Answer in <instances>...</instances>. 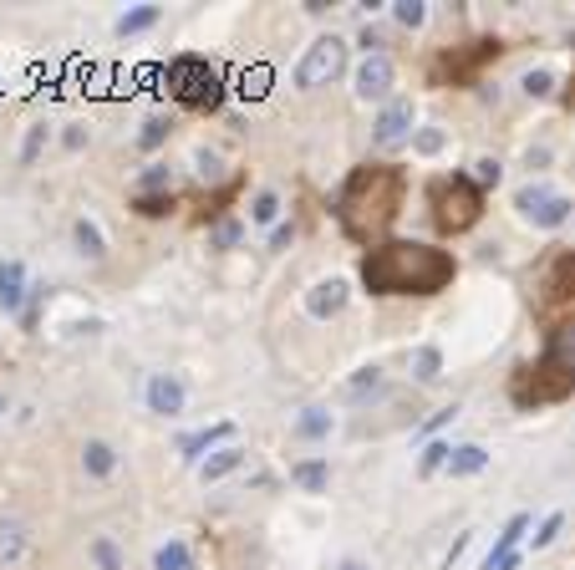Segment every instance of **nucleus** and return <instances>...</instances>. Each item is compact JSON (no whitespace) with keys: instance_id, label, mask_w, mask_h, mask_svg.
<instances>
[{"instance_id":"1","label":"nucleus","mask_w":575,"mask_h":570,"mask_svg":"<svg viewBox=\"0 0 575 570\" xmlns=\"http://www.w3.org/2000/svg\"><path fill=\"white\" fill-rule=\"evenodd\" d=\"M356 281L367 296H443L458 281V255L428 240H382L362 250Z\"/></svg>"},{"instance_id":"2","label":"nucleus","mask_w":575,"mask_h":570,"mask_svg":"<svg viewBox=\"0 0 575 570\" xmlns=\"http://www.w3.org/2000/svg\"><path fill=\"white\" fill-rule=\"evenodd\" d=\"M402 204H408V168L387 158H367L341 179V194L331 204V214H336V224H341V235L351 244L372 250V244L387 240Z\"/></svg>"},{"instance_id":"3","label":"nucleus","mask_w":575,"mask_h":570,"mask_svg":"<svg viewBox=\"0 0 575 570\" xmlns=\"http://www.w3.org/2000/svg\"><path fill=\"white\" fill-rule=\"evenodd\" d=\"M565 397H575V316L545 326L540 357H530V362H519L510 372V403L519 412L565 403Z\"/></svg>"},{"instance_id":"4","label":"nucleus","mask_w":575,"mask_h":570,"mask_svg":"<svg viewBox=\"0 0 575 570\" xmlns=\"http://www.w3.org/2000/svg\"><path fill=\"white\" fill-rule=\"evenodd\" d=\"M423 204H428L433 229L443 240H458V235H469L473 224L484 220L489 194L473 183V173H433L428 189H423Z\"/></svg>"},{"instance_id":"5","label":"nucleus","mask_w":575,"mask_h":570,"mask_svg":"<svg viewBox=\"0 0 575 570\" xmlns=\"http://www.w3.org/2000/svg\"><path fill=\"white\" fill-rule=\"evenodd\" d=\"M510 51L504 36H469L453 41V46H438L428 57V87H453V92H473L484 72Z\"/></svg>"},{"instance_id":"6","label":"nucleus","mask_w":575,"mask_h":570,"mask_svg":"<svg viewBox=\"0 0 575 570\" xmlns=\"http://www.w3.org/2000/svg\"><path fill=\"white\" fill-rule=\"evenodd\" d=\"M530 311L540 326L575 316V244H550V255L530 270Z\"/></svg>"},{"instance_id":"7","label":"nucleus","mask_w":575,"mask_h":570,"mask_svg":"<svg viewBox=\"0 0 575 570\" xmlns=\"http://www.w3.org/2000/svg\"><path fill=\"white\" fill-rule=\"evenodd\" d=\"M164 87H168V97L179 102V107H188V112H219L229 97L225 72L209 57H199V51H179V57L168 61Z\"/></svg>"},{"instance_id":"8","label":"nucleus","mask_w":575,"mask_h":570,"mask_svg":"<svg viewBox=\"0 0 575 570\" xmlns=\"http://www.w3.org/2000/svg\"><path fill=\"white\" fill-rule=\"evenodd\" d=\"M347 72V41L341 36H316L306 46V57L295 66V87L301 92H316V87H326Z\"/></svg>"},{"instance_id":"9","label":"nucleus","mask_w":575,"mask_h":570,"mask_svg":"<svg viewBox=\"0 0 575 570\" xmlns=\"http://www.w3.org/2000/svg\"><path fill=\"white\" fill-rule=\"evenodd\" d=\"M514 209H519V214L534 224V229H560V224L571 220L575 204L565 199V194H550L545 183H525V189L514 194Z\"/></svg>"},{"instance_id":"10","label":"nucleus","mask_w":575,"mask_h":570,"mask_svg":"<svg viewBox=\"0 0 575 570\" xmlns=\"http://www.w3.org/2000/svg\"><path fill=\"white\" fill-rule=\"evenodd\" d=\"M392 81H397V66H392L387 51H372V57H362V66L351 72V87H356V97H362V102L387 97Z\"/></svg>"},{"instance_id":"11","label":"nucleus","mask_w":575,"mask_h":570,"mask_svg":"<svg viewBox=\"0 0 575 570\" xmlns=\"http://www.w3.org/2000/svg\"><path fill=\"white\" fill-rule=\"evenodd\" d=\"M412 138V102L408 97H392L382 107V118L372 122V142L377 148H402Z\"/></svg>"},{"instance_id":"12","label":"nucleus","mask_w":575,"mask_h":570,"mask_svg":"<svg viewBox=\"0 0 575 570\" xmlns=\"http://www.w3.org/2000/svg\"><path fill=\"white\" fill-rule=\"evenodd\" d=\"M240 194H245V173H234V179H225L219 183V189H204V194H194V209H199V214H194V220L199 224H219L229 214V204L240 199Z\"/></svg>"},{"instance_id":"13","label":"nucleus","mask_w":575,"mask_h":570,"mask_svg":"<svg viewBox=\"0 0 575 570\" xmlns=\"http://www.w3.org/2000/svg\"><path fill=\"white\" fill-rule=\"evenodd\" d=\"M148 412H158V418L184 412V382H179L173 372H153V377H148Z\"/></svg>"},{"instance_id":"14","label":"nucleus","mask_w":575,"mask_h":570,"mask_svg":"<svg viewBox=\"0 0 575 570\" xmlns=\"http://www.w3.org/2000/svg\"><path fill=\"white\" fill-rule=\"evenodd\" d=\"M306 311L316 316V321H331V316H341L347 311V281H316L310 285V296H306Z\"/></svg>"},{"instance_id":"15","label":"nucleus","mask_w":575,"mask_h":570,"mask_svg":"<svg viewBox=\"0 0 575 570\" xmlns=\"http://www.w3.org/2000/svg\"><path fill=\"white\" fill-rule=\"evenodd\" d=\"M31 301V285H26V265L21 260H0V311H26Z\"/></svg>"},{"instance_id":"16","label":"nucleus","mask_w":575,"mask_h":570,"mask_svg":"<svg viewBox=\"0 0 575 570\" xmlns=\"http://www.w3.org/2000/svg\"><path fill=\"white\" fill-rule=\"evenodd\" d=\"M229 433H234V423H214V428H199V433H188L184 443H179V453H184L188 464H204L209 448L229 443Z\"/></svg>"},{"instance_id":"17","label":"nucleus","mask_w":575,"mask_h":570,"mask_svg":"<svg viewBox=\"0 0 575 570\" xmlns=\"http://www.w3.org/2000/svg\"><path fill=\"white\" fill-rule=\"evenodd\" d=\"M179 204H184V199L168 189V194H133L127 209H133L138 220H168V214H179Z\"/></svg>"},{"instance_id":"18","label":"nucleus","mask_w":575,"mask_h":570,"mask_svg":"<svg viewBox=\"0 0 575 570\" xmlns=\"http://www.w3.org/2000/svg\"><path fill=\"white\" fill-rule=\"evenodd\" d=\"M290 479L306 489V494H326L331 464H326V458H301V464H290Z\"/></svg>"},{"instance_id":"19","label":"nucleus","mask_w":575,"mask_h":570,"mask_svg":"<svg viewBox=\"0 0 575 570\" xmlns=\"http://www.w3.org/2000/svg\"><path fill=\"white\" fill-rule=\"evenodd\" d=\"M82 468L92 474V479H107V474L118 468V453H112V443H103V438H87V443H82Z\"/></svg>"},{"instance_id":"20","label":"nucleus","mask_w":575,"mask_h":570,"mask_svg":"<svg viewBox=\"0 0 575 570\" xmlns=\"http://www.w3.org/2000/svg\"><path fill=\"white\" fill-rule=\"evenodd\" d=\"M245 464V453L234 443H225V448H214L204 464H199V474H204V484H214V479H225V474H234V468Z\"/></svg>"},{"instance_id":"21","label":"nucleus","mask_w":575,"mask_h":570,"mask_svg":"<svg viewBox=\"0 0 575 570\" xmlns=\"http://www.w3.org/2000/svg\"><path fill=\"white\" fill-rule=\"evenodd\" d=\"M290 433H295L301 443H321V438L331 433V412H326V407H306V412L295 418V428H290Z\"/></svg>"},{"instance_id":"22","label":"nucleus","mask_w":575,"mask_h":570,"mask_svg":"<svg viewBox=\"0 0 575 570\" xmlns=\"http://www.w3.org/2000/svg\"><path fill=\"white\" fill-rule=\"evenodd\" d=\"M484 464H489V453H484L479 443H458L448 453V474H453V479H469V474H479Z\"/></svg>"},{"instance_id":"23","label":"nucleus","mask_w":575,"mask_h":570,"mask_svg":"<svg viewBox=\"0 0 575 570\" xmlns=\"http://www.w3.org/2000/svg\"><path fill=\"white\" fill-rule=\"evenodd\" d=\"M72 240H77V250H82L87 260H103V255H107L103 229H97L92 220H77V224H72Z\"/></svg>"},{"instance_id":"24","label":"nucleus","mask_w":575,"mask_h":570,"mask_svg":"<svg viewBox=\"0 0 575 570\" xmlns=\"http://www.w3.org/2000/svg\"><path fill=\"white\" fill-rule=\"evenodd\" d=\"M158 20H164L158 5H138V11L118 16V36H138V31H148V26H158Z\"/></svg>"},{"instance_id":"25","label":"nucleus","mask_w":575,"mask_h":570,"mask_svg":"<svg viewBox=\"0 0 575 570\" xmlns=\"http://www.w3.org/2000/svg\"><path fill=\"white\" fill-rule=\"evenodd\" d=\"M525 529H530V514H514L510 525L499 529V540H494V550H489V560H499V555H514V545L525 540Z\"/></svg>"},{"instance_id":"26","label":"nucleus","mask_w":575,"mask_h":570,"mask_svg":"<svg viewBox=\"0 0 575 570\" xmlns=\"http://www.w3.org/2000/svg\"><path fill=\"white\" fill-rule=\"evenodd\" d=\"M412 377H418V382H438V377H443V351H438V346H418Z\"/></svg>"},{"instance_id":"27","label":"nucleus","mask_w":575,"mask_h":570,"mask_svg":"<svg viewBox=\"0 0 575 570\" xmlns=\"http://www.w3.org/2000/svg\"><path fill=\"white\" fill-rule=\"evenodd\" d=\"M168 133H173V118H164V112H153V118L143 122V133H138V148L143 153H153V148H164Z\"/></svg>"},{"instance_id":"28","label":"nucleus","mask_w":575,"mask_h":570,"mask_svg":"<svg viewBox=\"0 0 575 570\" xmlns=\"http://www.w3.org/2000/svg\"><path fill=\"white\" fill-rule=\"evenodd\" d=\"M153 566H158V570H194V555H188L184 540H168V545L153 555Z\"/></svg>"},{"instance_id":"29","label":"nucleus","mask_w":575,"mask_h":570,"mask_svg":"<svg viewBox=\"0 0 575 570\" xmlns=\"http://www.w3.org/2000/svg\"><path fill=\"white\" fill-rule=\"evenodd\" d=\"M92 566L97 570H123V550H118V540L97 535V540H92Z\"/></svg>"},{"instance_id":"30","label":"nucleus","mask_w":575,"mask_h":570,"mask_svg":"<svg viewBox=\"0 0 575 570\" xmlns=\"http://www.w3.org/2000/svg\"><path fill=\"white\" fill-rule=\"evenodd\" d=\"M249 220H255V224H275V220H280V194L260 189V194H255V204H249Z\"/></svg>"},{"instance_id":"31","label":"nucleus","mask_w":575,"mask_h":570,"mask_svg":"<svg viewBox=\"0 0 575 570\" xmlns=\"http://www.w3.org/2000/svg\"><path fill=\"white\" fill-rule=\"evenodd\" d=\"M392 16H397V26L418 31V26L428 20V5H423V0H397V5H392Z\"/></svg>"},{"instance_id":"32","label":"nucleus","mask_w":575,"mask_h":570,"mask_svg":"<svg viewBox=\"0 0 575 570\" xmlns=\"http://www.w3.org/2000/svg\"><path fill=\"white\" fill-rule=\"evenodd\" d=\"M499 179H504V163H499V158H479V163H473V183H479L484 194L499 189Z\"/></svg>"},{"instance_id":"33","label":"nucleus","mask_w":575,"mask_h":570,"mask_svg":"<svg viewBox=\"0 0 575 570\" xmlns=\"http://www.w3.org/2000/svg\"><path fill=\"white\" fill-rule=\"evenodd\" d=\"M448 443H428L423 448V458H418V474H433V468H448Z\"/></svg>"},{"instance_id":"34","label":"nucleus","mask_w":575,"mask_h":570,"mask_svg":"<svg viewBox=\"0 0 575 570\" xmlns=\"http://www.w3.org/2000/svg\"><path fill=\"white\" fill-rule=\"evenodd\" d=\"M26 550V540H21V525H0V560H16Z\"/></svg>"},{"instance_id":"35","label":"nucleus","mask_w":575,"mask_h":570,"mask_svg":"<svg viewBox=\"0 0 575 570\" xmlns=\"http://www.w3.org/2000/svg\"><path fill=\"white\" fill-rule=\"evenodd\" d=\"M560 529H565V514H550L545 525L534 529V550H550L555 540H560Z\"/></svg>"},{"instance_id":"36","label":"nucleus","mask_w":575,"mask_h":570,"mask_svg":"<svg viewBox=\"0 0 575 570\" xmlns=\"http://www.w3.org/2000/svg\"><path fill=\"white\" fill-rule=\"evenodd\" d=\"M234 240H240V220H219L209 229V244H214V250H229Z\"/></svg>"},{"instance_id":"37","label":"nucleus","mask_w":575,"mask_h":570,"mask_svg":"<svg viewBox=\"0 0 575 570\" xmlns=\"http://www.w3.org/2000/svg\"><path fill=\"white\" fill-rule=\"evenodd\" d=\"M525 92H530V97H550V92H555V77L545 72V66H534L530 77H525Z\"/></svg>"},{"instance_id":"38","label":"nucleus","mask_w":575,"mask_h":570,"mask_svg":"<svg viewBox=\"0 0 575 570\" xmlns=\"http://www.w3.org/2000/svg\"><path fill=\"white\" fill-rule=\"evenodd\" d=\"M377 387H382V372H377V366H367V372H362L347 392H351V397H367V392H377Z\"/></svg>"},{"instance_id":"39","label":"nucleus","mask_w":575,"mask_h":570,"mask_svg":"<svg viewBox=\"0 0 575 570\" xmlns=\"http://www.w3.org/2000/svg\"><path fill=\"white\" fill-rule=\"evenodd\" d=\"M42 142H46V127H31V138H26V148H21V163H36Z\"/></svg>"},{"instance_id":"40","label":"nucleus","mask_w":575,"mask_h":570,"mask_svg":"<svg viewBox=\"0 0 575 570\" xmlns=\"http://www.w3.org/2000/svg\"><path fill=\"white\" fill-rule=\"evenodd\" d=\"M438 148H443V133L438 127H423L418 133V153H438Z\"/></svg>"},{"instance_id":"41","label":"nucleus","mask_w":575,"mask_h":570,"mask_svg":"<svg viewBox=\"0 0 575 570\" xmlns=\"http://www.w3.org/2000/svg\"><path fill=\"white\" fill-rule=\"evenodd\" d=\"M290 240H295V224H275L270 229V250H286Z\"/></svg>"},{"instance_id":"42","label":"nucleus","mask_w":575,"mask_h":570,"mask_svg":"<svg viewBox=\"0 0 575 570\" xmlns=\"http://www.w3.org/2000/svg\"><path fill=\"white\" fill-rule=\"evenodd\" d=\"M448 418H458V403H453V407H438V412L428 418V428H423V433H438V428L448 423Z\"/></svg>"},{"instance_id":"43","label":"nucleus","mask_w":575,"mask_h":570,"mask_svg":"<svg viewBox=\"0 0 575 570\" xmlns=\"http://www.w3.org/2000/svg\"><path fill=\"white\" fill-rule=\"evenodd\" d=\"M245 92H249V97H260V92H265V72H260V66H255V72H245Z\"/></svg>"},{"instance_id":"44","label":"nucleus","mask_w":575,"mask_h":570,"mask_svg":"<svg viewBox=\"0 0 575 570\" xmlns=\"http://www.w3.org/2000/svg\"><path fill=\"white\" fill-rule=\"evenodd\" d=\"M341 570H367V566H362V560H347V566H341Z\"/></svg>"},{"instance_id":"45","label":"nucleus","mask_w":575,"mask_h":570,"mask_svg":"<svg viewBox=\"0 0 575 570\" xmlns=\"http://www.w3.org/2000/svg\"><path fill=\"white\" fill-rule=\"evenodd\" d=\"M0 412H5V397H0Z\"/></svg>"}]
</instances>
